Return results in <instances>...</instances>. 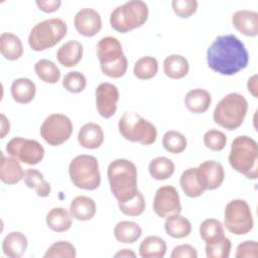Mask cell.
Returning a JSON list of instances; mask_svg holds the SVG:
<instances>
[{
	"mask_svg": "<svg viewBox=\"0 0 258 258\" xmlns=\"http://www.w3.org/2000/svg\"><path fill=\"white\" fill-rule=\"evenodd\" d=\"M207 62L216 73L232 76L248 66L249 52L234 34L220 35L207 49Z\"/></svg>",
	"mask_w": 258,
	"mask_h": 258,
	"instance_id": "obj_1",
	"label": "cell"
},
{
	"mask_svg": "<svg viewBox=\"0 0 258 258\" xmlns=\"http://www.w3.org/2000/svg\"><path fill=\"white\" fill-rule=\"evenodd\" d=\"M110 189L118 202H125L137 195V169L135 164L126 159L113 160L107 169Z\"/></svg>",
	"mask_w": 258,
	"mask_h": 258,
	"instance_id": "obj_2",
	"label": "cell"
},
{
	"mask_svg": "<svg viewBox=\"0 0 258 258\" xmlns=\"http://www.w3.org/2000/svg\"><path fill=\"white\" fill-rule=\"evenodd\" d=\"M229 163L237 172L249 179L258 177V145L254 138L239 135L232 141Z\"/></svg>",
	"mask_w": 258,
	"mask_h": 258,
	"instance_id": "obj_3",
	"label": "cell"
},
{
	"mask_svg": "<svg viewBox=\"0 0 258 258\" xmlns=\"http://www.w3.org/2000/svg\"><path fill=\"white\" fill-rule=\"evenodd\" d=\"M248 101L239 93H230L217 104L214 112V122L227 130L239 128L247 115Z\"/></svg>",
	"mask_w": 258,
	"mask_h": 258,
	"instance_id": "obj_4",
	"label": "cell"
},
{
	"mask_svg": "<svg viewBox=\"0 0 258 258\" xmlns=\"http://www.w3.org/2000/svg\"><path fill=\"white\" fill-rule=\"evenodd\" d=\"M97 56L104 75L118 79L126 74L128 60L118 38L114 36L101 38L97 43Z\"/></svg>",
	"mask_w": 258,
	"mask_h": 258,
	"instance_id": "obj_5",
	"label": "cell"
},
{
	"mask_svg": "<svg viewBox=\"0 0 258 258\" xmlns=\"http://www.w3.org/2000/svg\"><path fill=\"white\" fill-rule=\"evenodd\" d=\"M148 18V6L141 0H130L117 6L110 15V24L118 32L126 33L142 26Z\"/></svg>",
	"mask_w": 258,
	"mask_h": 258,
	"instance_id": "obj_6",
	"label": "cell"
},
{
	"mask_svg": "<svg viewBox=\"0 0 258 258\" xmlns=\"http://www.w3.org/2000/svg\"><path fill=\"white\" fill-rule=\"evenodd\" d=\"M68 26L61 18H49L35 24L28 35V44L34 51H43L56 45L67 34Z\"/></svg>",
	"mask_w": 258,
	"mask_h": 258,
	"instance_id": "obj_7",
	"label": "cell"
},
{
	"mask_svg": "<svg viewBox=\"0 0 258 258\" xmlns=\"http://www.w3.org/2000/svg\"><path fill=\"white\" fill-rule=\"evenodd\" d=\"M69 175L72 183L81 189L95 190L101 184L99 163L95 156L81 154L69 164Z\"/></svg>",
	"mask_w": 258,
	"mask_h": 258,
	"instance_id": "obj_8",
	"label": "cell"
},
{
	"mask_svg": "<svg viewBox=\"0 0 258 258\" xmlns=\"http://www.w3.org/2000/svg\"><path fill=\"white\" fill-rule=\"evenodd\" d=\"M118 128L126 140L142 145L154 143L157 137L155 126L134 112H125L119 120Z\"/></svg>",
	"mask_w": 258,
	"mask_h": 258,
	"instance_id": "obj_9",
	"label": "cell"
},
{
	"mask_svg": "<svg viewBox=\"0 0 258 258\" xmlns=\"http://www.w3.org/2000/svg\"><path fill=\"white\" fill-rule=\"evenodd\" d=\"M224 225L229 232L238 236L251 232L254 220L249 204L242 199L230 201L225 207Z\"/></svg>",
	"mask_w": 258,
	"mask_h": 258,
	"instance_id": "obj_10",
	"label": "cell"
},
{
	"mask_svg": "<svg viewBox=\"0 0 258 258\" xmlns=\"http://www.w3.org/2000/svg\"><path fill=\"white\" fill-rule=\"evenodd\" d=\"M6 152L28 165L38 164L44 157V148L38 141L20 136L13 137L7 142Z\"/></svg>",
	"mask_w": 258,
	"mask_h": 258,
	"instance_id": "obj_11",
	"label": "cell"
},
{
	"mask_svg": "<svg viewBox=\"0 0 258 258\" xmlns=\"http://www.w3.org/2000/svg\"><path fill=\"white\" fill-rule=\"evenodd\" d=\"M72 121L63 114L55 113L45 118L40 126L41 137L51 146L64 143L72 135Z\"/></svg>",
	"mask_w": 258,
	"mask_h": 258,
	"instance_id": "obj_12",
	"label": "cell"
},
{
	"mask_svg": "<svg viewBox=\"0 0 258 258\" xmlns=\"http://www.w3.org/2000/svg\"><path fill=\"white\" fill-rule=\"evenodd\" d=\"M153 211L161 218H167L174 214H180L182 207L176 188L172 185L159 187L153 198Z\"/></svg>",
	"mask_w": 258,
	"mask_h": 258,
	"instance_id": "obj_13",
	"label": "cell"
},
{
	"mask_svg": "<svg viewBox=\"0 0 258 258\" xmlns=\"http://www.w3.org/2000/svg\"><path fill=\"white\" fill-rule=\"evenodd\" d=\"M96 107L101 117L111 118L117 111V104L120 98L118 88L111 83H101L96 91Z\"/></svg>",
	"mask_w": 258,
	"mask_h": 258,
	"instance_id": "obj_14",
	"label": "cell"
},
{
	"mask_svg": "<svg viewBox=\"0 0 258 258\" xmlns=\"http://www.w3.org/2000/svg\"><path fill=\"white\" fill-rule=\"evenodd\" d=\"M74 26L81 35L92 37L102 28L101 15L93 8H82L75 14Z\"/></svg>",
	"mask_w": 258,
	"mask_h": 258,
	"instance_id": "obj_15",
	"label": "cell"
},
{
	"mask_svg": "<svg viewBox=\"0 0 258 258\" xmlns=\"http://www.w3.org/2000/svg\"><path fill=\"white\" fill-rule=\"evenodd\" d=\"M198 174L204 190H214L221 186L225 178L223 165L216 160L203 161L198 167Z\"/></svg>",
	"mask_w": 258,
	"mask_h": 258,
	"instance_id": "obj_16",
	"label": "cell"
},
{
	"mask_svg": "<svg viewBox=\"0 0 258 258\" xmlns=\"http://www.w3.org/2000/svg\"><path fill=\"white\" fill-rule=\"evenodd\" d=\"M233 26L246 36L255 37L258 34V13L249 9L237 10L232 15Z\"/></svg>",
	"mask_w": 258,
	"mask_h": 258,
	"instance_id": "obj_17",
	"label": "cell"
},
{
	"mask_svg": "<svg viewBox=\"0 0 258 258\" xmlns=\"http://www.w3.org/2000/svg\"><path fill=\"white\" fill-rule=\"evenodd\" d=\"M78 141L84 148H99L104 142V131L101 126L96 123H86L79 130Z\"/></svg>",
	"mask_w": 258,
	"mask_h": 258,
	"instance_id": "obj_18",
	"label": "cell"
},
{
	"mask_svg": "<svg viewBox=\"0 0 258 258\" xmlns=\"http://www.w3.org/2000/svg\"><path fill=\"white\" fill-rule=\"evenodd\" d=\"M24 176V171L19 161L14 157H6L1 152L0 179L3 183L12 185L18 183Z\"/></svg>",
	"mask_w": 258,
	"mask_h": 258,
	"instance_id": "obj_19",
	"label": "cell"
},
{
	"mask_svg": "<svg viewBox=\"0 0 258 258\" xmlns=\"http://www.w3.org/2000/svg\"><path fill=\"white\" fill-rule=\"evenodd\" d=\"M27 244L24 234L18 231L10 232L2 241L3 254L9 258H20L24 255Z\"/></svg>",
	"mask_w": 258,
	"mask_h": 258,
	"instance_id": "obj_20",
	"label": "cell"
},
{
	"mask_svg": "<svg viewBox=\"0 0 258 258\" xmlns=\"http://www.w3.org/2000/svg\"><path fill=\"white\" fill-rule=\"evenodd\" d=\"M35 93L36 86L28 78H18L10 86L11 97L18 104L30 103L34 99Z\"/></svg>",
	"mask_w": 258,
	"mask_h": 258,
	"instance_id": "obj_21",
	"label": "cell"
},
{
	"mask_svg": "<svg viewBox=\"0 0 258 258\" xmlns=\"http://www.w3.org/2000/svg\"><path fill=\"white\" fill-rule=\"evenodd\" d=\"M70 213L78 221H89L96 214V204L90 197L77 196L70 204Z\"/></svg>",
	"mask_w": 258,
	"mask_h": 258,
	"instance_id": "obj_22",
	"label": "cell"
},
{
	"mask_svg": "<svg viewBox=\"0 0 258 258\" xmlns=\"http://www.w3.org/2000/svg\"><path fill=\"white\" fill-rule=\"evenodd\" d=\"M212 103L211 94L201 88H196L188 91L184 98V104L188 111L195 114H202L208 111Z\"/></svg>",
	"mask_w": 258,
	"mask_h": 258,
	"instance_id": "obj_23",
	"label": "cell"
},
{
	"mask_svg": "<svg viewBox=\"0 0 258 258\" xmlns=\"http://www.w3.org/2000/svg\"><path fill=\"white\" fill-rule=\"evenodd\" d=\"M83 57V45L77 40H69L62 44L57 52L56 58L58 62L67 68L77 66Z\"/></svg>",
	"mask_w": 258,
	"mask_h": 258,
	"instance_id": "obj_24",
	"label": "cell"
},
{
	"mask_svg": "<svg viewBox=\"0 0 258 258\" xmlns=\"http://www.w3.org/2000/svg\"><path fill=\"white\" fill-rule=\"evenodd\" d=\"M0 53L8 60H17L23 54V45L20 38L11 33L3 32L0 35Z\"/></svg>",
	"mask_w": 258,
	"mask_h": 258,
	"instance_id": "obj_25",
	"label": "cell"
},
{
	"mask_svg": "<svg viewBox=\"0 0 258 258\" xmlns=\"http://www.w3.org/2000/svg\"><path fill=\"white\" fill-rule=\"evenodd\" d=\"M166 234L174 239H182L191 233V224L187 218L180 214L168 216L164 223Z\"/></svg>",
	"mask_w": 258,
	"mask_h": 258,
	"instance_id": "obj_26",
	"label": "cell"
},
{
	"mask_svg": "<svg viewBox=\"0 0 258 258\" xmlns=\"http://www.w3.org/2000/svg\"><path fill=\"white\" fill-rule=\"evenodd\" d=\"M72 215L70 211L62 207H56L51 209L45 218L47 227L56 233H62L68 231L72 226Z\"/></svg>",
	"mask_w": 258,
	"mask_h": 258,
	"instance_id": "obj_27",
	"label": "cell"
},
{
	"mask_svg": "<svg viewBox=\"0 0 258 258\" xmlns=\"http://www.w3.org/2000/svg\"><path fill=\"white\" fill-rule=\"evenodd\" d=\"M163 71L170 79H182L188 74L189 63L187 59L180 54H170L166 56L163 61Z\"/></svg>",
	"mask_w": 258,
	"mask_h": 258,
	"instance_id": "obj_28",
	"label": "cell"
},
{
	"mask_svg": "<svg viewBox=\"0 0 258 258\" xmlns=\"http://www.w3.org/2000/svg\"><path fill=\"white\" fill-rule=\"evenodd\" d=\"M200 236L208 245H213L225 238L223 224L216 219H206L200 225Z\"/></svg>",
	"mask_w": 258,
	"mask_h": 258,
	"instance_id": "obj_29",
	"label": "cell"
},
{
	"mask_svg": "<svg viewBox=\"0 0 258 258\" xmlns=\"http://www.w3.org/2000/svg\"><path fill=\"white\" fill-rule=\"evenodd\" d=\"M179 184L183 192L189 198H197L205 192L200 181L197 167H189L185 169L180 176Z\"/></svg>",
	"mask_w": 258,
	"mask_h": 258,
	"instance_id": "obj_30",
	"label": "cell"
},
{
	"mask_svg": "<svg viewBox=\"0 0 258 258\" xmlns=\"http://www.w3.org/2000/svg\"><path fill=\"white\" fill-rule=\"evenodd\" d=\"M167 250L165 241L158 236H148L139 246V255L142 258H162Z\"/></svg>",
	"mask_w": 258,
	"mask_h": 258,
	"instance_id": "obj_31",
	"label": "cell"
},
{
	"mask_svg": "<svg viewBox=\"0 0 258 258\" xmlns=\"http://www.w3.org/2000/svg\"><path fill=\"white\" fill-rule=\"evenodd\" d=\"M140 226L132 221H121L114 228V236L117 241L124 244H132L141 236Z\"/></svg>",
	"mask_w": 258,
	"mask_h": 258,
	"instance_id": "obj_32",
	"label": "cell"
},
{
	"mask_svg": "<svg viewBox=\"0 0 258 258\" xmlns=\"http://www.w3.org/2000/svg\"><path fill=\"white\" fill-rule=\"evenodd\" d=\"M24 183L27 187L33 188L38 197H48L51 191V186L49 182L44 179L43 174L34 168H27L24 171L23 176Z\"/></svg>",
	"mask_w": 258,
	"mask_h": 258,
	"instance_id": "obj_33",
	"label": "cell"
},
{
	"mask_svg": "<svg viewBox=\"0 0 258 258\" xmlns=\"http://www.w3.org/2000/svg\"><path fill=\"white\" fill-rule=\"evenodd\" d=\"M175 169L173 161L165 156L153 158L148 164L150 176L155 180H165L169 178Z\"/></svg>",
	"mask_w": 258,
	"mask_h": 258,
	"instance_id": "obj_34",
	"label": "cell"
},
{
	"mask_svg": "<svg viewBox=\"0 0 258 258\" xmlns=\"http://www.w3.org/2000/svg\"><path fill=\"white\" fill-rule=\"evenodd\" d=\"M158 72V61L153 56H142L137 59L133 67V74L139 80H150Z\"/></svg>",
	"mask_w": 258,
	"mask_h": 258,
	"instance_id": "obj_35",
	"label": "cell"
},
{
	"mask_svg": "<svg viewBox=\"0 0 258 258\" xmlns=\"http://www.w3.org/2000/svg\"><path fill=\"white\" fill-rule=\"evenodd\" d=\"M34 72L44 83L55 84L60 79V70L54 62L48 59H39L34 64Z\"/></svg>",
	"mask_w": 258,
	"mask_h": 258,
	"instance_id": "obj_36",
	"label": "cell"
},
{
	"mask_svg": "<svg viewBox=\"0 0 258 258\" xmlns=\"http://www.w3.org/2000/svg\"><path fill=\"white\" fill-rule=\"evenodd\" d=\"M163 148L172 154H178L185 150L187 146L186 137L179 131L168 130L162 137Z\"/></svg>",
	"mask_w": 258,
	"mask_h": 258,
	"instance_id": "obj_37",
	"label": "cell"
},
{
	"mask_svg": "<svg viewBox=\"0 0 258 258\" xmlns=\"http://www.w3.org/2000/svg\"><path fill=\"white\" fill-rule=\"evenodd\" d=\"M119 209L126 216L137 217L140 216L145 210V200L143 195L138 191L135 197L125 202H118Z\"/></svg>",
	"mask_w": 258,
	"mask_h": 258,
	"instance_id": "obj_38",
	"label": "cell"
},
{
	"mask_svg": "<svg viewBox=\"0 0 258 258\" xmlns=\"http://www.w3.org/2000/svg\"><path fill=\"white\" fill-rule=\"evenodd\" d=\"M62 86L68 92L78 94L86 88L87 79L81 72L71 71L64 75L62 79Z\"/></svg>",
	"mask_w": 258,
	"mask_h": 258,
	"instance_id": "obj_39",
	"label": "cell"
},
{
	"mask_svg": "<svg viewBox=\"0 0 258 258\" xmlns=\"http://www.w3.org/2000/svg\"><path fill=\"white\" fill-rule=\"evenodd\" d=\"M76 248L68 241H58L53 243L45 252L44 258H75Z\"/></svg>",
	"mask_w": 258,
	"mask_h": 258,
	"instance_id": "obj_40",
	"label": "cell"
},
{
	"mask_svg": "<svg viewBox=\"0 0 258 258\" xmlns=\"http://www.w3.org/2000/svg\"><path fill=\"white\" fill-rule=\"evenodd\" d=\"M203 140L208 149L213 151H221L226 146L227 136L224 132L218 129H210L205 132Z\"/></svg>",
	"mask_w": 258,
	"mask_h": 258,
	"instance_id": "obj_41",
	"label": "cell"
},
{
	"mask_svg": "<svg viewBox=\"0 0 258 258\" xmlns=\"http://www.w3.org/2000/svg\"><path fill=\"white\" fill-rule=\"evenodd\" d=\"M232 243L230 239L224 238L220 242L208 245L206 244L205 250H206V256L208 258H228L231 253Z\"/></svg>",
	"mask_w": 258,
	"mask_h": 258,
	"instance_id": "obj_42",
	"label": "cell"
},
{
	"mask_svg": "<svg viewBox=\"0 0 258 258\" xmlns=\"http://www.w3.org/2000/svg\"><path fill=\"white\" fill-rule=\"evenodd\" d=\"M171 6L177 16L188 18L197 11L198 2L196 0H173Z\"/></svg>",
	"mask_w": 258,
	"mask_h": 258,
	"instance_id": "obj_43",
	"label": "cell"
},
{
	"mask_svg": "<svg viewBox=\"0 0 258 258\" xmlns=\"http://www.w3.org/2000/svg\"><path fill=\"white\" fill-rule=\"evenodd\" d=\"M235 256L237 258H257L258 244L256 241H245L238 245Z\"/></svg>",
	"mask_w": 258,
	"mask_h": 258,
	"instance_id": "obj_44",
	"label": "cell"
},
{
	"mask_svg": "<svg viewBox=\"0 0 258 258\" xmlns=\"http://www.w3.org/2000/svg\"><path fill=\"white\" fill-rule=\"evenodd\" d=\"M171 258H197L198 253L197 250L189 244L178 245L173 248L171 254Z\"/></svg>",
	"mask_w": 258,
	"mask_h": 258,
	"instance_id": "obj_45",
	"label": "cell"
},
{
	"mask_svg": "<svg viewBox=\"0 0 258 258\" xmlns=\"http://www.w3.org/2000/svg\"><path fill=\"white\" fill-rule=\"evenodd\" d=\"M35 3L41 11L47 13L56 11L61 5L60 0H36Z\"/></svg>",
	"mask_w": 258,
	"mask_h": 258,
	"instance_id": "obj_46",
	"label": "cell"
},
{
	"mask_svg": "<svg viewBox=\"0 0 258 258\" xmlns=\"http://www.w3.org/2000/svg\"><path fill=\"white\" fill-rule=\"evenodd\" d=\"M248 91L253 95L254 98H257V75L252 76L249 80H248Z\"/></svg>",
	"mask_w": 258,
	"mask_h": 258,
	"instance_id": "obj_47",
	"label": "cell"
},
{
	"mask_svg": "<svg viewBox=\"0 0 258 258\" xmlns=\"http://www.w3.org/2000/svg\"><path fill=\"white\" fill-rule=\"evenodd\" d=\"M1 138H4V136L9 132V129H10V124H9V121L7 120V118L4 116V114H1Z\"/></svg>",
	"mask_w": 258,
	"mask_h": 258,
	"instance_id": "obj_48",
	"label": "cell"
},
{
	"mask_svg": "<svg viewBox=\"0 0 258 258\" xmlns=\"http://www.w3.org/2000/svg\"><path fill=\"white\" fill-rule=\"evenodd\" d=\"M136 254L129 249H122L115 254V257H135Z\"/></svg>",
	"mask_w": 258,
	"mask_h": 258,
	"instance_id": "obj_49",
	"label": "cell"
}]
</instances>
